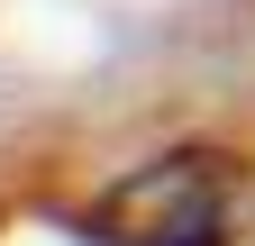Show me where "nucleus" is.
Wrapping results in <instances>:
<instances>
[{"mask_svg": "<svg viewBox=\"0 0 255 246\" xmlns=\"http://www.w3.org/2000/svg\"><path fill=\"white\" fill-rule=\"evenodd\" d=\"M219 219H228V173L219 155H155L146 173H128L101 201L110 246H219Z\"/></svg>", "mask_w": 255, "mask_h": 246, "instance_id": "nucleus-1", "label": "nucleus"}]
</instances>
